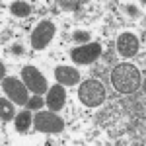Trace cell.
<instances>
[{"mask_svg":"<svg viewBox=\"0 0 146 146\" xmlns=\"http://www.w3.org/2000/svg\"><path fill=\"white\" fill-rule=\"evenodd\" d=\"M41 105H43V98L37 96V94H35V98L27 101V109H41Z\"/></svg>","mask_w":146,"mask_h":146,"instance_id":"cell-14","label":"cell"},{"mask_svg":"<svg viewBox=\"0 0 146 146\" xmlns=\"http://www.w3.org/2000/svg\"><path fill=\"white\" fill-rule=\"evenodd\" d=\"M33 127L39 133H60L64 129V119L55 111H39L33 119Z\"/></svg>","mask_w":146,"mask_h":146,"instance_id":"cell-3","label":"cell"},{"mask_svg":"<svg viewBox=\"0 0 146 146\" xmlns=\"http://www.w3.org/2000/svg\"><path fill=\"white\" fill-rule=\"evenodd\" d=\"M22 78H23V84L27 86V90H31L33 94H37V96L49 92V86H47L45 76H43L35 66H23Z\"/></svg>","mask_w":146,"mask_h":146,"instance_id":"cell-5","label":"cell"},{"mask_svg":"<svg viewBox=\"0 0 146 146\" xmlns=\"http://www.w3.org/2000/svg\"><path fill=\"white\" fill-rule=\"evenodd\" d=\"M55 23L53 22H43L39 23L37 27L33 29V33H31V47H33L35 51H41V49H45L49 43H51V39L55 37Z\"/></svg>","mask_w":146,"mask_h":146,"instance_id":"cell-6","label":"cell"},{"mask_svg":"<svg viewBox=\"0 0 146 146\" xmlns=\"http://www.w3.org/2000/svg\"><path fill=\"white\" fill-rule=\"evenodd\" d=\"M64 101H66V92L60 84H56L53 88H49L47 92V105L51 111H60L64 107Z\"/></svg>","mask_w":146,"mask_h":146,"instance_id":"cell-9","label":"cell"},{"mask_svg":"<svg viewBox=\"0 0 146 146\" xmlns=\"http://www.w3.org/2000/svg\"><path fill=\"white\" fill-rule=\"evenodd\" d=\"M0 111H2V121H4V123H6V121H12V117L16 115L14 105H12V101H8V100H0Z\"/></svg>","mask_w":146,"mask_h":146,"instance_id":"cell-13","label":"cell"},{"mask_svg":"<svg viewBox=\"0 0 146 146\" xmlns=\"http://www.w3.org/2000/svg\"><path fill=\"white\" fill-rule=\"evenodd\" d=\"M10 12L16 18H27L31 14V4H27V2H14L10 6Z\"/></svg>","mask_w":146,"mask_h":146,"instance_id":"cell-12","label":"cell"},{"mask_svg":"<svg viewBox=\"0 0 146 146\" xmlns=\"http://www.w3.org/2000/svg\"><path fill=\"white\" fill-rule=\"evenodd\" d=\"M12 53H16V55H22V53H23V49H22L20 45H14V47H12Z\"/></svg>","mask_w":146,"mask_h":146,"instance_id":"cell-18","label":"cell"},{"mask_svg":"<svg viewBox=\"0 0 146 146\" xmlns=\"http://www.w3.org/2000/svg\"><path fill=\"white\" fill-rule=\"evenodd\" d=\"M55 78H56V82L62 84V86H74V84L80 82V72L72 66H56Z\"/></svg>","mask_w":146,"mask_h":146,"instance_id":"cell-10","label":"cell"},{"mask_svg":"<svg viewBox=\"0 0 146 146\" xmlns=\"http://www.w3.org/2000/svg\"><path fill=\"white\" fill-rule=\"evenodd\" d=\"M74 41H78V43H88V41H90V33H86V31H74Z\"/></svg>","mask_w":146,"mask_h":146,"instance_id":"cell-15","label":"cell"},{"mask_svg":"<svg viewBox=\"0 0 146 146\" xmlns=\"http://www.w3.org/2000/svg\"><path fill=\"white\" fill-rule=\"evenodd\" d=\"M31 123H33V119H31V113H29V109H25V111L18 113V115H16V121H14V125H16V131H18V133H25V131L31 127Z\"/></svg>","mask_w":146,"mask_h":146,"instance_id":"cell-11","label":"cell"},{"mask_svg":"<svg viewBox=\"0 0 146 146\" xmlns=\"http://www.w3.org/2000/svg\"><path fill=\"white\" fill-rule=\"evenodd\" d=\"M60 8H66V10H76V8H80V2H60Z\"/></svg>","mask_w":146,"mask_h":146,"instance_id":"cell-16","label":"cell"},{"mask_svg":"<svg viewBox=\"0 0 146 146\" xmlns=\"http://www.w3.org/2000/svg\"><path fill=\"white\" fill-rule=\"evenodd\" d=\"M111 84L119 94H133L140 88V70L135 64L121 62L113 68Z\"/></svg>","mask_w":146,"mask_h":146,"instance_id":"cell-1","label":"cell"},{"mask_svg":"<svg viewBox=\"0 0 146 146\" xmlns=\"http://www.w3.org/2000/svg\"><path fill=\"white\" fill-rule=\"evenodd\" d=\"M2 90L10 98V101L18 103V105H27V101H29L27 86L18 78H4L2 80Z\"/></svg>","mask_w":146,"mask_h":146,"instance_id":"cell-4","label":"cell"},{"mask_svg":"<svg viewBox=\"0 0 146 146\" xmlns=\"http://www.w3.org/2000/svg\"><path fill=\"white\" fill-rule=\"evenodd\" d=\"M78 98L88 107H98L105 101V88L98 80H84L78 88Z\"/></svg>","mask_w":146,"mask_h":146,"instance_id":"cell-2","label":"cell"},{"mask_svg":"<svg viewBox=\"0 0 146 146\" xmlns=\"http://www.w3.org/2000/svg\"><path fill=\"white\" fill-rule=\"evenodd\" d=\"M127 12H129V16L131 18H136L140 12H138V8H135V6H127Z\"/></svg>","mask_w":146,"mask_h":146,"instance_id":"cell-17","label":"cell"},{"mask_svg":"<svg viewBox=\"0 0 146 146\" xmlns=\"http://www.w3.org/2000/svg\"><path fill=\"white\" fill-rule=\"evenodd\" d=\"M101 55V45L100 43H88V45H80L70 51V58L76 64H92L96 62Z\"/></svg>","mask_w":146,"mask_h":146,"instance_id":"cell-7","label":"cell"},{"mask_svg":"<svg viewBox=\"0 0 146 146\" xmlns=\"http://www.w3.org/2000/svg\"><path fill=\"white\" fill-rule=\"evenodd\" d=\"M140 49V43H138V37L135 33H121L119 39H117V51L119 55L125 56V58H131L135 56Z\"/></svg>","mask_w":146,"mask_h":146,"instance_id":"cell-8","label":"cell"}]
</instances>
